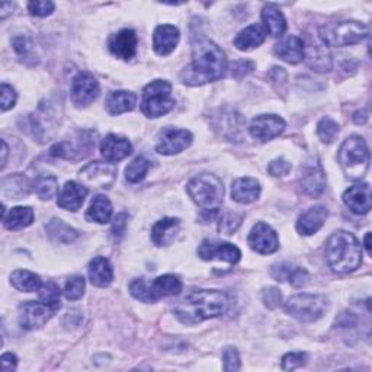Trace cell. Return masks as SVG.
<instances>
[{
  "mask_svg": "<svg viewBox=\"0 0 372 372\" xmlns=\"http://www.w3.org/2000/svg\"><path fill=\"white\" fill-rule=\"evenodd\" d=\"M327 310V299L320 294H297L285 303V311L301 323H313Z\"/></svg>",
  "mask_w": 372,
  "mask_h": 372,
  "instance_id": "cell-8",
  "label": "cell"
},
{
  "mask_svg": "<svg viewBox=\"0 0 372 372\" xmlns=\"http://www.w3.org/2000/svg\"><path fill=\"white\" fill-rule=\"evenodd\" d=\"M151 168L150 161H147L146 157H137L127 166L126 169V179L131 184H138L146 178V174L149 173Z\"/></svg>",
  "mask_w": 372,
  "mask_h": 372,
  "instance_id": "cell-39",
  "label": "cell"
},
{
  "mask_svg": "<svg viewBox=\"0 0 372 372\" xmlns=\"http://www.w3.org/2000/svg\"><path fill=\"white\" fill-rule=\"evenodd\" d=\"M130 292L134 298L141 301V303H156L157 301L151 288V282H147L143 278L134 279L130 283Z\"/></svg>",
  "mask_w": 372,
  "mask_h": 372,
  "instance_id": "cell-40",
  "label": "cell"
},
{
  "mask_svg": "<svg viewBox=\"0 0 372 372\" xmlns=\"http://www.w3.org/2000/svg\"><path fill=\"white\" fill-rule=\"evenodd\" d=\"M56 5L50 2V0H32V2L28 3V10L32 16H38V17H44L51 15L54 12Z\"/></svg>",
  "mask_w": 372,
  "mask_h": 372,
  "instance_id": "cell-46",
  "label": "cell"
},
{
  "mask_svg": "<svg viewBox=\"0 0 372 372\" xmlns=\"http://www.w3.org/2000/svg\"><path fill=\"white\" fill-rule=\"evenodd\" d=\"M12 45H13V50L17 52V54H21V56L28 54V52L31 51V47H32L31 40L28 37H25V35L15 37L12 41Z\"/></svg>",
  "mask_w": 372,
  "mask_h": 372,
  "instance_id": "cell-55",
  "label": "cell"
},
{
  "mask_svg": "<svg viewBox=\"0 0 372 372\" xmlns=\"http://www.w3.org/2000/svg\"><path fill=\"white\" fill-rule=\"evenodd\" d=\"M247 243L256 253L271 255L279 249V239L275 230L267 223H258L249 235Z\"/></svg>",
  "mask_w": 372,
  "mask_h": 372,
  "instance_id": "cell-16",
  "label": "cell"
},
{
  "mask_svg": "<svg viewBox=\"0 0 372 372\" xmlns=\"http://www.w3.org/2000/svg\"><path fill=\"white\" fill-rule=\"evenodd\" d=\"M34 191L43 201H50L59 192V181L56 176H38L34 182Z\"/></svg>",
  "mask_w": 372,
  "mask_h": 372,
  "instance_id": "cell-38",
  "label": "cell"
},
{
  "mask_svg": "<svg viewBox=\"0 0 372 372\" xmlns=\"http://www.w3.org/2000/svg\"><path fill=\"white\" fill-rule=\"evenodd\" d=\"M285 121H283L281 117L274 115V114H263L251 122V135L256 140L260 141H271L276 137H279L283 130H285Z\"/></svg>",
  "mask_w": 372,
  "mask_h": 372,
  "instance_id": "cell-17",
  "label": "cell"
},
{
  "mask_svg": "<svg viewBox=\"0 0 372 372\" xmlns=\"http://www.w3.org/2000/svg\"><path fill=\"white\" fill-rule=\"evenodd\" d=\"M95 149V138L86 137V138H79L77 144L68 143V141H61V143L51 147V156L54 157H61V158H70V161H75V158L84 157L82 150H86L87 153H91V150Z\"/></svg>",
  "mask_w": 372,
  "mask_h": 372,
  "instance_id": "cell-26",
  "label": "cell"
},
{
  "mask_svg": "<svg viewBox=\"0 0 372 372\" xmlns=\"http://www.w3.org/2000/svg\"><path fill=\"white\" fill-rule=\"evenodd\" d=\"M179 228V218L166 217L161 221H157L151 228V241L158 247L169 246L176 239V236H178Z\"/></svg>",
  "mask_w": 372,
  "mask_h": 372,
  "instance_id": "cell-25",
  "label": "cell"
},
{
  "mask_svg": "<svg viewBox=\"0 0 372 372\" xmlns=\"http://www.w3.org/2000/svg\"><path fill=\"white\" fill-rule=\"evenodd\" d=\"M255 68V64L252 61H247V60H239L233 64L232 67V75L236 77V79H241L243 76L249 75L253 72Z\"/></svg>",
  "mask_w": 372,
  "mask_h": 372,
  "instance_id": "cell-54",
  "label": "cell"
},
{
  "mask_svg": "<svg viewBox=\"0 0 372 372\" xmlns=\"http://www.w3.org/2000/svg\"><path fill=\"white\" fill-rule=\"evenodd\" d=\"M369 240H371V233H366V236H365V247H366V252H368V255H371V253H372Z\"/></svg>",
  "mask_w": 372,
  "mask_h": 372,
  "instance_id": "cell-61",
  "label": "cell"
},
{
  "mask_svg": "<svg viewBox=\"0 0 372 372\" xmlns=\"http://www.w3.org/2000/svg\"><path fill=\"white\" fill-rule=\"evenodd\" d=\"M72 101L79 108H86L99 96V83L87 72H80L72 82Z\"/></svg>",
  "mask_w": 372,
  "mask_h": 372,
  "instance_id": "cell-13",
  "label": "cell"
},
{
  "mask_svg": "<svg viewBox=\"0 0 372 372\" xmlns=\"http://www.w3.org/2000/svg\"><path fill=\"white\" fill-rule=\"evenodd\" d=\"M299 186L311 198H318L326 188V174L317 157H311L301 166Z\"/></svg>",
  "mask_w": 372,
  "mask_h": 372,
  "instance_id": "cell-10",
  "label": "cell"
},
{
  "mask_svg": "<svg viewBox=\"0 0 372 372\" xmlns=\"http://www.w3.org/2000/svg\"><path fill=\"white\" fill-rule=\"evenodd\" d=\"M13 3H2V6H0V17H2V20H5V17L13 10Z\"/></svg>",
  "mask_w": 372,
  "mask_h": 372,
  "instance_id": "cell-59",
  "label": "cell"
},
{
  "mask_svg": "<svg viewBox=\"0 0 372 372\" xmlns=\"http://www.w3.org/2000/svg\"><path fill=\"white\" fill-rule=\"evenodd\" d=\"M262 299H263V304L267 306L268 308L275 310L282 303V295H281V292H279L278 288L268 287V288H265L262 291Z\"/></svg>",
  "mask_w": 372,
  "mask_h": 372,
  "instance_id": "cell-48",
  "label": "cell"
},
{
  "mask_svg": "<svg viewBox=\"0 0 372 372\" xmlns=\"http://www.w3.org/2000/svg\"><path fill=\"white\" fill-rule=\"evenodd\" d=\"M40 301L48 306H59L60 304V288L54 282H45L40 288Z\"/></svg>",
  "mask_w": 372,
  "mask_h": 372,
  "instance_id": "cell-43",
  "label": "cell"
},
{
  "mask_svg": "<svg viewBox=\"0 0 372 372\" xmlns=\"http://www.w3.org/2000/svg\"><path fill=\"white\" fill-rule=\"evenodd\" d=\"M260 197V184L253 178H240L233 182L232 198L239 204H252Z\"/></svg>",
  "mask_w": 372,
  "mask_h": 372,
  "instance_id": "cell-28",
  "label": "cell"
},
{
  "mask_svg": "<svg viewBox=\"0 0 372 372\" xmlns=\"http://www.w3.org/2000/svg\"><path fill=\"white\" fill-rule=\"evenodd\" d=\"M327 216H329V211L323 205H315L307 209L304 214L298 218V223H297L298 233L303 236L315 235L318 230L325 225Z\"/></svg>",
  "mask_w": 372,
  "mask_h": 372,
  "instance_id": "cell-21",
  "label": "cell"
},
{
  "mask_svg": "<svg viewBox=\"0 0 372 372\" xmlns=\"http://www.w3.org/2000/svg\"><path fill=\"white\" fill-rule=\"evenodd\" d=\"M2 220L8 230H22L32 224L34 211L31 207H15L6 212V208L3 207Z\"/></svg>",
  "mask_w": 372,
  "mask_h": 372,
  "instance_id": "cell-31",
  "label": "cell"
},
{
  "mask_svg": "<svg viewBox=\"0 0 372 372\" xmlns=\"http://www.w3.org/2000/svg\"><path fill=\"white\" fill-rule=\"evenodd\" d=\"M2 368L5 372H12L16 369V365H17V358L13 355V353L8 352V353H3L2 355Z\"/></svg>",
  "mask_w": 372,
  "mask_h": 372,
  "instance_id": "cell-57",
  "label": "cell"
},
{
  "mask_svg": "<svg viewBox=\"0 0 372 372\" xmlns=\"http://www.w3.org/2000/svg\"><path fill=\"white\" fill-rule=\"evenodd\" d=\"M112 217V204L105 195H96L91 202L89 209L86 211V218L98 224L110 223Z\"/></svg>",
  "mask_w": 372,
  "mask_h": 372,
  "instance_id": "cell-34",
  "label": "cell"
},
{
  "mask_svg": "<svg viewBox=\"0 0 372 372\" xmlns=\"http://www.w3.org/2000/svg\"><path fill=\"white\" fill-rule=\"evenodd\" d=\"M117 166L111 162H94L86 165L80 170L79 178L84 186L94 189H110L117 179Z\"/></svg>",
  "mask_w": 372,
  "mask_h": 372,
  "instance_id": "cell-9",
  "label": "cell"
},
{
  "mask_svg": "<svg viewBox=\"0 0 372 372\" xmlns=\"http://www.w3.org/2000/svg\"><path fill=\"white\" fill-rule=\"evenodd\" d=\"M198 255L202 260H223L230 265H236L241 259V252L237 246L218 240H204Z\"/></svg>",
  "mask_w": 372,
  "mask_h": 372,
  "instance_id": "cell-14",
  "label": "cell"
},
{
  "mask_svg": "<svg viewBox=\"0 0 372 372\" xmlns=\"http://www.w3.org/2000/svg\"><path fill=\"white\" fill-rule=\"evenodd\" d=\"M89 278L98 288L110 287L114 281V269L111 262L103 256L94 258L89 263Z\"/></svg>",
  "mask_w": 372,
  "mask_h": 372,
  "instance_id": "cell-27",
  "label": "cell"
},
{
  "mask_svg": "<svg viewBox=\"0 0 372 372\" xmlns=\"http://www.w3.org/2000/svg\"><path fill=\"white\" fill-rule=\"evenodd\" d=\"M369 37V27L358 21L326 24L318 28V38L327 47H346L359 44Z\"/></svg>",
  "mask_w": 372,
  "mask_h": 372,
  "instance_id": "cell-6",
  "label": "cell"
},
{
  "mask_svg": "<svg viewBox=\"0 0 372 372\" xmlns=\"http://www.w3.org/2000/svg\"><path fill=\"white\" fill-rule=\"evenodd\" d=\"M227 57L224 51L209 40H200L192 50V63L186 66L181 80L188 86H202L224 77Z\"/></svg>",
  "mask_w": 372,
  "mask_h": 372,
  "instance_id": "cell-1",
  "label": "cell"
},
{
  "mask_svg": "<svg viewBox=\"0 0 372 372\" xmlns=\"http://www.w3.org/2000/svg\"><path fill=\"white\" fill-rule=\"evenodd\" d=\"M262 22L271 37L279 38L287 29V21L282 12L276 9L274 5H268L262 9Z\"/></svg>",
  "mask_w": 372,
  "mask_h": 372,
  "instance_id": "cell-30",
  "label": "cell"
},
{
  "mask_svg": "<svg viewBox=\"0 0 372 372\" xmlns=\"http://www.w3.org/2000/svg\"><path fill=\"white\" fill-rule=\"evenodd\" d=\"M84 287H86L84 278L80 275H75L67 279L66 287H64V295L70 301L80 299L84 294Z\"/></svg>",
  "mask_w": 372,
  "mask_h": 372,
  "instance_id": "cell-42",
  "label": "cell"
},
{
  "mask_svg": "<svg viewBox=\"0 0 372 372\" xmlns=\"http://www.w3.org/2000/svg\"><path fill=\"white\" fill-rule=\"evenodd\" d=\"M308 281H310V274L304 268H298V267H294L288 276V282L295 288L304 287Z\"/></svg>",
  "mask_w": 372,
  "mask_h": 372,
  "instance_id": "cell-51",
  "label": "cell"
},
{
  "mask_svg": "<svg viewBox=\"0 0 372 372\" xmlns=\"http://www.w3.org/2000/svg\"><path fill=\"white\" fill-rule=\"evenodd\" d=\"M307 353L306 352H291L287 353L282 358V369L283 371H294L298 368H303L307 364Z\"/></svg>",
  "mask_w": 372,
  "mask_h": 372,
  "instance_id": "cell-44",
  "label": "cell"
},
{
  "mask_svg": "<svg viewBox=\"0 0 372 372\" xmlns=\"http://www.w3.org/2000/svg\"><path fill=\"white\" fill-rule=\"evenodd\" d=\"M0 94H2L0 105H2V111L6 112V111H9L10 108H13V106H15L17 95H16L13 87L9 86L8 83H2V92H0Z\"/></svg>",
  "mask_w": 372,
  "mask_h": 372,
  "instance_id": "cell-50",
  "label": "cell"
},
{
  "mask_svg": "<svg viewBox=\"0 0 372 372\" xmlns=\"http://www.w3.org/2000/svg\"><path fill=\"white\" fill-rule=\"evenodd\" d=\"M138 38L133 29H122L114 34L108 41V48L117 59L130 60L137 52Z\"/></svg>",
  "mask_w": 372,
  "mask_h": 372,
  "instance_id": "cell-18",
  "label": "cell"
},
{
  "mask_svg": "<svg viewBox=\"0 0 372 372\" xmlns=\"http://www.w3.org/2000/svg\"><path fill=\"white\" fill-rule=\"evenodd\" d=\"M2 147H3V150H2V169H5L6 158H8V144H6L5 140L2 141Z\"/></svg>",
  "mask_w": 372,
  "mask_h": 372,
  "instance_id": "cell-60",
  "label": "cell"
},
{
  "mask_svg": "<svg viewBox=\"0 0 372 372\" xmlns=\"http://www.w3.org/2000/svg\"><path fill=\"white\" fill-rule=\"evenodd\" d=\"M60 308L59 306H48L35 301H27V303L20 306V325L25 330H35L43 327L50 318L57 313Z\"/></svg>",
  "mask_w": 372,
  "mask_h": 372,
  "instance_id": "cell-11",
  "label": "cell"
},
{
  "mask_svg": "<svg viewBox=\"0 0 372 372\" xmlns=\"http://www.w3.org/2000/svg\"><path fill=\"white\" fill-rule=\"evenodd\" d=\"M338 134H339V124L336 121L330 118H323L317 124V135L320 137L323 143L330 144Z\"/></svg>",
  "mask_w": 372,
  "mask_h": 372,
  "instance_id": "cell-41",
  "label": "cell"
},
{
  "mask_svg": "<svg viewBox=\"0 0 372 372\" xmlns=\"http://www.w3.org/2000/svg\"><path fill=\"white\" fill-rule=\"evenodd\" d=\"M217 124L216 128H221V134L227 138H239L241 128H243V118L240 114L236 111H230V112H221L220 115L216 117Z\"/></svg>",
  "mask_w": 372,
  "mask_h": 372,
  "instance_id": "cell-35",
  "label": "cell"
},
{
  "mask_svg": "<svg viewBox=\"0 0 372 372\" xmlns=\"http://www.w3.org/2000/svg\"><path fill=\"white\" fill-rule=\"evenodd\" d=\"M345 205L353 212V214L365 216L371 211V186L369 184H357L350 186L343 193Z\"/></svg>",
  "mask_w": 372,
  "mask_h": 372,
  "instance_id": "cell-19",
  "label": "cell"
},
{
  "mask_svg": "<svg viewBox=\"0 0 372 372\" xmlns=\"http://www.w3.org/2000/svg\"><path fill=\"white\" fill-rule=\"evenodd\" d=\"M241 220H243L241 216L233 214V212H228V214L223 216V218H221V221L218 224V230L223 235H227V236L233 235L236 230L240 227Z\"/></svg>",
  "mask_w": 372,
  "mask_h": 372,
  "instance_id": "cell-45",
  "label": "cell"
},
{
  "mask_svg": "<svg viewBox=\"0 0 372 372\" xmlns=\"http://www.w3.org/2000/svg\"><path fill=\"white\" fill-rule=\"evenodd\" d=\"M186 191L192 201L207 214H216L224 198L223 182L216 174L202 173L189 181Z\"/></svg>",
  "mask_w": 372,
  "mask_h": 372,
  "instance_id": "cell-4",
  "label": "cell"
},
{
  "mask_svg": "<svg viewBox=\"0 0 372 372\" xmlns=\"http://www.w3.org/2000/svg\"><path fill=\"white\" fill-rule=\"evenodd\" d=\"M292 166L288 161H285V158H275V161H272L268 166V172L275 176V178H283V176H287L290 172H291Z\"/></svg>",
  "mask_w": 372,
  "mask_h": 372,
  "instance_id": "cell-49",
  "label": "cell"
},
{
  "mask_svg": "<svg viewBox=\"0 0 372 372\" xmlns=\"http://www.w3.org/2000/svg\"><path fill=\"white\" fill-rule=\"evenodd\" d=\"M127 224H128V214H126V212H119V214L114 218L112 224V235L115 239H121L124 236Z\"/></svg>",
  "mask_w": 372,
  "mask_h": 372,
  "instance_id": "cell-53",
  "label": "cell"
},
{
  "mask_svg": "<svg viewBox=\"0 0 372 372\" xmlns=\"http://www.w3.org/2000/svg\"><path fill=\"white\" fill-rule=\"evenodd\" d=\"M326 259L334 272L349 274L361 267L362 247L355 236L341 230L327 239Z\"/></svg>",
  "mask_w": 372,
  "mask_h": 372,
  "instance_id": "cell-3",
  "label": "cell"
},
{
  "mask_svg": "<svg viewBox=\"0 0 372 372\" xmlns=\"http://www.w3.org/2000/svg\"><path fill=\"white\" fill-rule=\"evenodd\" d=\"M223 361H224V371L227 372H236L241 366L239 352L236 348H225L223 352Z\"/></svg>",
  "mask_w": 372,
  "mask_h": 372,
  "instance_id": "cell-47",
  "label": "cell"
},
{
  "mask_svg": "<svg viewBox=\"0 0 372 372\" xmlns=\"http://www.w3.org/2000/svg\"><path fill=\"white\" fill-rule=\"evenodd\" d=\"M368 119V112L366 111H358L353 114V122L358 124V126H361V124H365Z\"/></svg>",
  "mask_w": 372,
  "mask_h": 372,
  "instance_id": "cell-58",
  "label": "cell"
},
{
  "mask_svg": "<svg viewBox=\"0 0 372 372\" xmlns=\"http://www.w3.org/2000/svg\"><path fill=\"white\" fill-rule=\"evenodd\" d=\"M10 283L17 290L22 292H34L40 291L43 287L41 278L38 275H35L34 272L25 271V269H17L10 275Z\"/></svg>",
  "mask_w": 372,
  "mask_h": 372,
  "instance_id": "cell-37",
  "label": "cell"
},
{
  "mask_svg": "<svg viewBox=\"0 0 372 372\" xmlns=\"http://www.w3.org/2000/svg\"><path fill=\"white\" fill-rule=\"evenodd\" d=\"M151 288L157 299L163 297H173L182 291V281L176 275H163L151 282Z\"/></svg>",
  "mask_w": 372,
  "mask_h": 372,
  "instance_id": "cell-36",
  "label": "cell"
},
{
  "mask_svg": "<svg viewBox=\"0 0 372 372\" xmlns=\"http://www.w3.org/2000/svg\"><path fill=\"white\" fill-rule=\"evenodd\" d=\"M87 188L82 184H77L75 181H70L67 182L61 192L59 193V198H57V205L63 209L67 211H77L80 209V207L84 202V198L87 195Z\"/></svg>",
  "mask_w": 372,
  "mask_h": 372,
  "instance_id": "cell-23",
  "label": "cell"
},
{
  "mask_svg": "<svg viewBox=\"0 0 372 372\" xmlns=\"http://www.w3.org/2000/svg\"><path fill=\"white\" fill-rule=\"evenodd\" d=\"M304 59L307 66L318 73L330 72L333 67L329 47L318 37L313 38V35H310L307 43H304Z\"/></svg>",
  "mask_w": 372,
  "mask_h": 372,
  "instance_id": "cell-15",
  "label": "cell"
},
{
  "mask_svg": "<svg viewBox=\"0 0 372 372\" xmlns=\"http://www.w3.org/2000/svg\"><path fill=\"white\" fill-rule=\"evenodd\" d=\"M265 37L267 35H265V31L260 25H251L237 34V37L235 38V47L240 51H249L262 45Z\"/></svg>",
  "mask_w": 372,
  "mask_h": 372,
  "instance_id": "cell-32",
  "label": "cell"
},
{
  "mask_svg": "<svg viewBox=\"0 0 372 372\" xmlns=\"http://www.w3.org/2000/svg\"><path fill=\"white\" fill-rule=\"evenodd\" d=\"M181 38L179 29L173 25H161L154 29L153 47L158 56H168L178 45Z\"/></svg>",
  "mask_w": 372,
  "mask_h": 372,
  "instance_id": "cell-22",
  "label": "cell"
},
{
  "mask_svg": "<svg viewBox=\"0 0 372 372\" xmlns=\"http://www.w3.org/2000/svg\"><path fill=\"white\" fill-rule=\"evenodd\" d=\"M192 134L188 130L181 128H163L158 134L156 150L158 154L173 156L186 150L192 144Z\"/></svg>",
  "mask_w": 372,
  "mask_h": 372,
  "instance_id": "cell-12",
  "label": "cell"
},
{
  "mask_svg": "<svg viewBox=\"0 0 372 372\" xmlns=\"http://www.w3.org/2000/svg\"><path fill=\"white\" fill-rule=\"evenodd\" d=\"M174 103L172 84L166 80H153L144 87L140 108L149 118H161L174 108Z\"/></svg>",
  "mask_w": 372,
  "mask_h": 372,
  "instance_id": "cell-7",
  "label": "cell"
},
{
  "mask_svg": "<svg viewBox=\"0 0 372 372\" xmlns=\"http://www.w3.org/2000/svg\"><path fill=\"white\" fill-rule=\"evenodd\" d=\"M357 323H358L357 315L350 311H343L339 314L338 318H336V326L339 327H353L357 326Z\"/></svg>",
  "mask_w": 372,
  "mask_h": 372,
  "instance_id": "cell-56",
  "label": "cell"
},
{
  "mask_svg": "<svg viewBox=\"0 0 372 372\" xmlns=\"http://www.w3.org/2000/svg\"><path fill=\"white\" fill-rule=\"evenodd\" d=\"M292 265L291 263H287V262H283V263H276L272 267L271 269V276L278 281V282H283V281H288V276L292 271Z\"/></svg>",
  "mask_w": 372,
  "mask_h": 372,
  "instance_id": "cell-52",
  "label": "cell"
},
{
  "mask_svg": "<svg viewBox=\"0 0 372 372\" xmlns=\"http://www.w3.org/2000/svg\"><path fill=\"white\" fill-rule=\"evenodd\" d=\"M338 158L345 176L350 181H361L369 169V150L359 135H350L343 141Z\"/></svg>",
  "mask_w": 372,
  "mask_h": 372,
  "instance_id": "cell-5",
  "label": "cell"
},
{
  "mask_svg": "<svg viewBox=\"0 0 372 372\" xmlns=\"http://www.w3.org/2000/svg\"><path fill=\"white\" fill-rule=\"evenodd\" d=\"M228 304V297L221 291L198 290L186 294L173 307V313L184 325H198L224 314Z\"/></svg>",
  "mask_w": 372,
  "mask_h": 372,
  "instance_id": "cell-2",
  "label": "cell"
},
{
  "mask_svg": "<svg viewBox=\"0 0 372 372\" xmlns=\"http://www.w3.org/2000/svg\"><path fill=\"white\" fill-rule=\"evenodd\" d=\"M45 228H47V235L50 236V239L56 243L70 244L79 237L77 230H75L73 227H70L68 224H66L60 218H52L47 224Z\"/></svg>",
  "mask_w": 372,
  "mask_h": 372,
  "instance_id": "cell-33",
  "label": "cell"
},
{
  "mask_svg": "<svg viewBox=\"0 0 372 372\" xmlns=\"http://www.w3.org/2000/svg\"><path fill=\"white\" fill-rule=\"evenodd\" d=\"M101 153L105 157V161L117 163L133 153V146L126 137L110 134L102 140Z\"/></svg>",
  "mask_w": 372,
  "mask_h": 372,
  "instance_id": "cell-20",
  "label": "cell"
},
{
  "mask_svg": "<svg viewBox=\"0 0 372 372\" xmlns=\"http://www.w3.org/2000/svg\"><path fill=\"white\" fill-rule=\"evenodd\" d=\"M137 103V96L133 92L127 91H117L111 92L106 98L105 108L111 115H119L124 112L133 111L135 108Z\"/></svg>",
  "mask_w": 372,
  "mask_h": 372,
  "instance_id": "cell-29",
  "label": "cell"
},
{
  "mask_svg": "<svg viewBox=\"0 0 372 372\" xmlns=\"http://www.w3.org/2000/svg\"><path fill=\"white\" fill-rule=\"evenodd\" d=\"M275 54L288 64H298L304 60V41L290 35L275 45Z\"/></svg>",
  "mask_w": 372,
  "mask_h": 372,
  "instance_id": "cell-24",
  "label": "cell"
}]
</instances>
